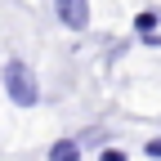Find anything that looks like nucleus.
Listing matches in <instances>:
<instances>
[{
    "label": "nucleus",
    "instance_id": "nucleus-5",
    "mask_svg": "<svg viewBox=\"0 0 161 161\" xmlns=\"http://www.w3.org/2000/svg\"><path fill=\"white\" fill-rule=\"evenodd\" d=\"M98 161H130V152H121V148H103V152H98Z\"/></svg>",
    "mask_w": 161,
    "mask_h": 161
},
{
    "label": "nucleus",
    "instance_id": "nucleus-3",
    "mask_svg": "<svg viewBox=\"0 0 161 161\" xmlns=\"http://www.w3.org/2000/svg\"><path fill=\"white\" fill-rule=\"evenodd\" d=\"M49 161H80V139H58L49 148Z\"/></svg>",
    "mask_w": 161,
    "mask_h": 161
},
{
    "label": "nucleus",
    "instance_id": "nucleus-1",
    "mask_svg": "<svg viewBox=\"0 0 161 161\" xmlns=\"http://www.w3.org/2000/svg\"><path fill=\"white\" fill-rule=\"evenodd\" d=\"M0 85H5V94H9L14 108H36L40 103V80H36V72L23 63V58H9V63H5Z\"/></svg>",
    "mask_w": 161,
    "mask_h": 161
},
{
    "label": "nucleus",
    "instance_id": "nucleus-2",
    "mask_svg": "<svg viewBox=\"0 0 161 161\" xmlns=\"http://www.w3.org/2000/svg\"><path fill=\"white\" fill-rule=\"evenodd\" d=\"M54 18L67 31H85L90 27V0H54Z\"/></svg>",
    "mask_w": 161,
    "mask_h": 161
},
{
    "label": "nucleus",
    "instance_id": "nucleus-6",
    "mask_svg": "<svg viewBox=\"0 0 161 161\" xmlns=\"http://www.w3.org/2000/svg\"><path fill=\"white\" fill-rule=\"evenodd\" d=\"M143 152H148L152 161H161V139H148V148H143Z\"/></svg>",
    "mask_w": 161,
    "mask_h": 161
},
{
    "label": "nucleus",
    "instance_id": "nucleus-4",
    "mask_svg": "<svg viewBox=\"0 0 161 161\" xmlns=\"http://www.w3.org/2000/svg\"><path fill=\"white\" fill-rule=\"evenodd\" d=\"M157 27H161V14H152V9L134 14V31H139V36H148V31H157Z\"/></svg>",
    "mask_w": 161,
    "mask_h": 161
}]
</instances>
